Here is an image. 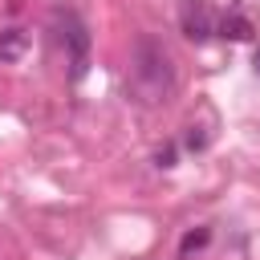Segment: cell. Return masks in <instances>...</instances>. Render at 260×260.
I'll return each instance as SVG.
<instances>
[{"instance_id":"obj_3","label":"cell","mask_w":260,"mask_h":260,"mask_svg":"<svg viewBox=\"0 0 260 260\" xmlns=\"http://www.w3.org/2000/svg\"><path fill=\"white\" fill-rule=\"evenodd\" d=\"M179 24H183V37H187V41L203 45L207 37H215L219 16L211 12V4H207V0H187V4L179 8Z\"/></svg>"},{"instance_id":"obj_4","label":"cell","mask_w":260,"mask_h":260,"mask_svg":"<svg viewBox=\"0 0 260 260\" xmlns=\"http://www.w3.org/2000/svg\"><path fill=\"white\" fill-rule=\"evenodd\" d=\"M252 32H256V24H252V16L240 12V8L223 12L219 24H215V37H223V41H252Z\"/></svg>"},{"instance_id":"obj_7","label":"cell","mask_w":260,"mask_h":260,"mask_svg":"<svg viewBox=\"0 0 260 260\" xmlns=\"http://www.w3.org/2000/svg\"><path fill=\"white\" fill-rule=\"evenodd\" d=\"M187 150H207V134H203V126H187Z\"/></svg>"},{"instance_id":"obj_8","label":"cell","mask_w":260,"mask_h":260,"mask_svg":"<svg viewBox=\"0 0 260 260\" xmlns=\"http://www.w3.org/2000/svg\"><path fill=\"white\" fill-rule=\"evenodd\" d=\"M154 167H162V171H171V167H175V146H171V142L154 150Z\"/></svg>"},{"instance_id":"obj_6","label":"cell","mask_w":260,"mask_h":260,"mask_svg":"<svg viewBox=\"0 0 260 260\" xmlns=\"http://www.w3.org/2000/svg\"><path fill=\"white\" fill-rule=\"evenodd\" d=\"M207 244H211V228H191V232H183V240H179V256L187 260V256L203 252Z\"/></svg>"},{"instance_id":"obj_2","label":"cell","mask_w":260,"mask_h":260,"mask_svg":"<svg viewBox=\"0 0 260 260\" xmlns=\"http://www.w3.org/2000/svg\"><path fill=\"white\" fill-rule=\"evenodd\" d=\"M53 20H57V37H61V45L69 49V77L81 81L85 69H89V28H85V20H81L73 8H57Z\"/></svg>"},{"instance_id":"obj_5","label":"cell","mask_w":260,"mask_h":260,"mask_svg":"<svg viewBox=\"0 0 260 260\" xmlns=\"http://www.w3.org/2000/svg\"><path fill=\"white\" fill-rule=\"evenodd\" d=\"M24 49H28V32L24 28H16V24L12 28H0V61L12 65V61L24 57Z\"/></svg>"},{"instance_id":"obj_1","label":"cell","mask_w":260,"mask_h":260,"mask_svg":"<svg viewBox=\"0 0 260 260\" xmlns=\"http://www.w3.org/2000/svg\"><path fill=\"white\" fill-rule=\"evenodd\" d=\"M126 89L142 102V106H158V102H171L175 89H179V73H175V57L171 49L142 32L130 49V73H126Z\"/></svg>"},{"instance_id":"obj_9","label":"cell","mask_w":260,"mask_h":260,"mask_svg":"<svg viewBox=\"0 0 260 260\" xmlns=\"http://www.w3.org/2000/svg\"><path fill=\"white\" fill-rule=\"evenodd\" d=\"M252 65H256V73H260V49H256V57H252Z\"/></svg>"}]
</instances>
